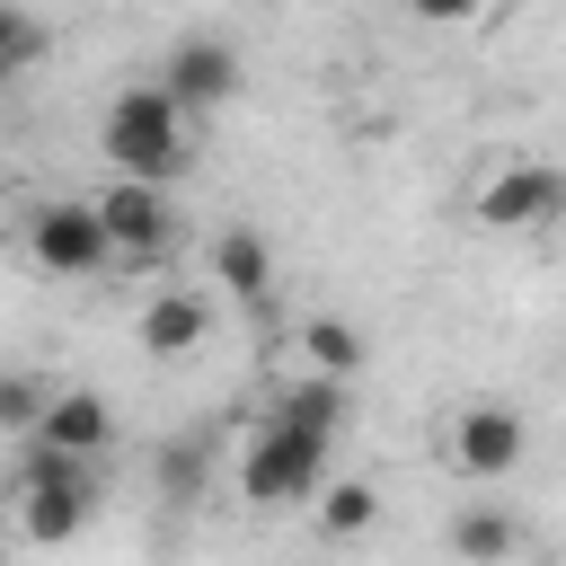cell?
<instances>
[{
  "mask_svg": "<svg viewBox=\"0 0 566 566\" xmlns=\"http://www.w3.org/2000/svg\"><path fill=\"white\" fill-rule=\"evenodd\" d=\"M186 124H195V106H186L168 80H133V88L106 97V115H97V150H106L115 177H159V186H177L186 159H195Z\"/></svg>",
  "mask_w": 566,
  "mask_h": 566,
  "instance_id": "cell-1",
  "label": "cell"
},
{
  "mask_svg": "<svg viewBox=\"0 0 566 566\" xmlns=\"http://www.w3.org/2000/svg\"><path fill=\"white\" fill-rule=\"evenodd\" d=\"M97 504H106L97 460L53 451V442H27V451H18L9 513H18V539H27V548H62V539H80V531L97 522Z\"/></svg>",
  "mask_w": 566,
  "mask_h": 566,
  "instance_id": "cell-2",
  "label": "cell"
},
{
  "mask_svg": "<svg viewBox=\"0 0 566 566\" xmlns=\"http://www.w3.org/2000/svg\"><path fill=\"white\" fill-rule=\"evenodd\" d=\"M327 469H336V442L327 433H301V424H274L265 416L256 442L239 451V495L256 513H292V504H318Z\"/></svg>",
  "mask_w": 566,
  "mask_h": 566,
  "instance_id": "cell-3",
  "label": "cell"
},
{
  "mask_svg": "<svg viewBox=\"0 0 566 566\" xmlns=\"http://www.w3.org/2000/svg\"><path fill=\"white\" fill-rule=\"evenodd\" d=\"M27 256L53 274V283H97L106 265H124L97 195H62V203H35L27 212Z\"/></svg>",
  "mask_w": 566,
  "mask_h": 566,
  "instance_id": "cell-4",
  "label": "cell"
},
{
  "mask_svg": "<svg viewBox=\"0 0 566 566\" xmlns=\"http://www.w3.org/2000/svg\"><path fill=\"white\" fill-rule=\"evenodd\" d=\"M469 212H478V230H495V239H531V230L566 221V168L513 159V168H495V177L469 195Z\"/></svg>",
  "mask_w": 566,
  "mask_h": 566,
  "instance_id": "cell-5",
  "label": "cell"
},
{
  "mask_svg": "<svg viewBox=\"0 0 566 566\" xmlns=\"http://www.w3.org/2000/svg\"><path fill=\"white\" fill-rule=\"evenodd\" d=\"M522 451H531V424H522V407H504V398H478V407H460V416L442 424V460H451L469 486L513 478Z\"/></svg>",
  "mask_w": 566,
  "mask_h": 566,
  "instance_id": "cell-6",
  "label": "cell"
},
{
  "mask_svg": "<svg viewBox=\"0 0 566 566\" xmlns=\"http://www.w3.org/2000/svg\"><path fill=\"white\" fill-rule=\"evenodd\" d=\"M97 212H106L124 265H159L168 239H177V203H168L159 177H106V186H97Z\"/></svg>",
  "mask_w": 566,
  "mask_h": 566,
  "instance_id": "cell-7",
  "label": "cell"
},
{
  "mask_svg": "<svg viewBox=\"0 0 566 566\" xmlns=\"http://www.w3.org/2000/svg\"><path fill=\"white\" fill-rule=\"evenodd\" d=\"M212 301H221V292H203V283H159V292H142V310H133V345H142L150 363H186V354H203V336H212Z\"/></svg>",
  "mask_w": 566,
  "mask_h": 566,
  "instance_id": "cell-8",
  "label": "cell"
},
{
  "mask_svg": "<svg viewBox=\"0 0 566 566\" xmlns=\"http://www.w3.org/2000/svg\"><path fill=\"white\" fill-rule=\"evenodd\" d=\"M203 283H212L221 301H239V310H265V301H274V248H265V230H248V221L212 230V248H203Z\"/></svg>",
  "mask_w": 566,
  "mask_h": 566,
  "instance_id": "cell-9",
  "label": "cell"
},
{
  "mask_svg": "<svg viewBox=\"0 0 566 566\" xmlns=\"http://www.w3.org/2000/svg\"><path fill=\"white\" fill-rule=\"evenodd\" d=\"M159 80H168L195 115H212V106L239 97V53H230L221 35H177V44L159 53Z\"/></svg>",
  "mask_w": 566,
  "mask_h": 566,
  "instance_id": "cell-10",
  "label": "cell"
},
{
  "mask_svg": "<svg viewBox=\"0 0 566 566\" xmlns=\"http://www.w3.org/2000/svg\"><path fill=\"white\" fill-rule=\"evenodd\" d=\"M265 416L274 424H301V433H345L354 424V380H327V371H292L274 398H265Z\"/></svg>",
  "mask_w": 566,
  "mask_h": 566,
  "instance_id": "cell-11",
  "label": "cell"
},
{
  "mask_svg": "<svg viewBox=\"0 0 566 566\" xmlns=\"http://www.w3.org/2000/svg\"><path fill=\"white\" fill-rule=\"evenodd\" d=\"M27 442H53V451L97 460V451L115 442V407H106V389H53V407H44V424H35Z\"/></svg>",
  "mask_w": 566,
  "mask_h": 566,
  "instance_id": "cell-12",
  "label": "cell"
},
{
  "mask_svg": "<svg viewBox=\"0 0 566 566\" xmlns=\"http://www.w3.org/2000/svg\"><path fill=\"white\" fill-rule=\"evenodd\" d=\"M212 424H186V433H168V442H150V486H159V504H203L212 495Z\"/></svg>",
  "mask_w": 566,
  "mask_h": 566,
  "instance_id": "cell-13",
  "label": "cell"
},
{
  "mask_svg": "<svg viewBox=\"0 0 566 566\" xmlns=\"http://www.w3.org/2000/svg\"><path fill=\"white\" fill-rule=\"evenodd\" d=\"M451 557H460V566H513V557H522V522H513L495 495H478V504L451 513Z\"/></svg>",
  "mask_w": 566,
  "mask_h": 566,
  "instance_id": "cell-14",
  "label": "cell"
},
{
  "mask_svg": "<svg viewBox=\"0 0 566 566\" xmlns=\"http://www.w3.org/2000/svg\"><path fill=\"white\" fill-rule=\"evenodd\" d=\"M292 354H301V371L354 380V371H363V327H354V318H336V310H310V318L292 327Z\"/></svg>",
  "mask_w": 566,
  "mask_h": 566,
  "instance_id": "cell-15",
  "label": "cell"
},
{
  "mask_svg": "<svg viewBox=\"0 0 566 566\" xmlns=\"http://www.w3.org/2000/svg\"><path fill=\"white\" fill-rule=\"evenodd\" d=\"M310 522H318V539H363L380 522V486L371 478H327L318 504H310Z\"/></svg>",
  "mask_w": 566,
  "mask_h": 566,
  "instance_id": "cell-16",
  "label": "cell"
},
{
  "mask_svg": "<svg viewBox=\"0 0 566 566\" xmlns=\"http://www.w3.org/2000/svg\"><path fill=\"white\" fill-rule=\"evenodd\" d=\"M44 407H53V389H44L35 371H9V380H0V424H9L18 442H27L35 424H44Z\"/></svg>",
  "mask_w": 566,
  "mask_h": 566,
  "instance_id": "cell-17",
  "label": "cell"
},
{
  "mask_svg": "<svg viewBox=\"0 0 566 566\" xmlns=\"http://www.w3.org/2000/svg\"><path fill=\"white\" fill-rule=\"evenodd\" d=\"M35 62H44V27L27 9H9L0 18V71H35Z\"/></svg>",
  "mask_w": 566,
  "mask_h": 566,
  "instance_id": "cell-18",
  "label": "cell"
},
{
  "mask_svg": "<svg viewBox=\"0 0 566 566\" xmlns=\"http://www.w3.org/2000/svg\"><path fill=\"white\" fill-rule=\"evenodd\" d=\"M407 9H416L424 27H469V18L486 9V0H407Z\"/></svg>",
  "mask_w": 566,
  "mask_h": 566,
  "instance_id": "cell-19",
  "label": "cell"
}]
</instances>
